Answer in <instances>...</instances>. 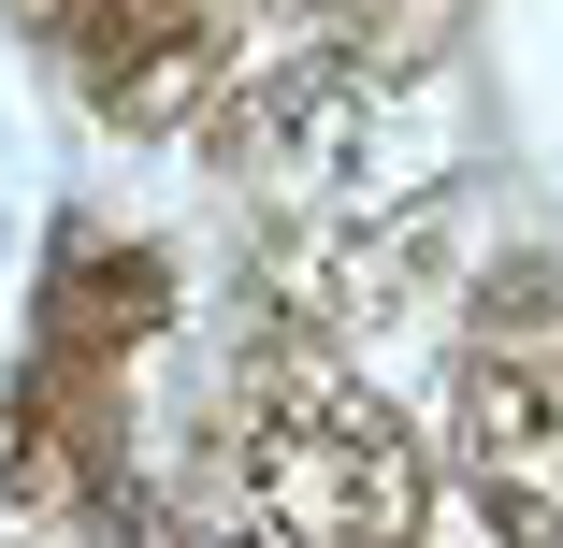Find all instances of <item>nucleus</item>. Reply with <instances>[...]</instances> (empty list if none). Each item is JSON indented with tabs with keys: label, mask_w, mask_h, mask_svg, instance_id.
Here are the masks:
<instances>
[{
	"label": "nucleus",
	"mask_w": 563,
	"mask_h": 548,
	"mask_svg": "<svg viewBox=\"0 0 563 548\" xmlns=\"http://www.w3.org/2000/svg\"><path fill=\"white\" fill-rule=\"evenodd\" d=\"M261 519L289 548H390L419 519L405 462L376 448V433H318V418H275L261 433Z\"/></svg>",
	"instance_id": "1"
}]
</instances>
